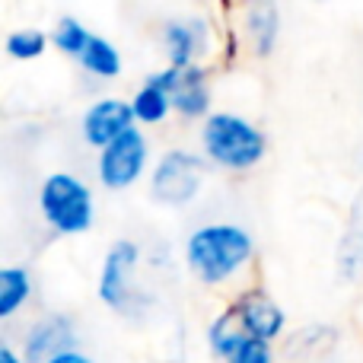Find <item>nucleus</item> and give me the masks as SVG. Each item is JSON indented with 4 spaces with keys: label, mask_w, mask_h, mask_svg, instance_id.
Listing matches in <instances>:
<instances>
[{
    "label": "nucleus",
    "mask_w": 363,
    "mask_h": 363,
    "mask_svg": "<svg viewBox=\"0 0 363 363\" xmlns=\"http://www.w3.org/2000/svg\"><path fill=\"white\" fill-rule=\"evenodd\" d=\"M255 258V239L239 223H204L188 236L185 264L204 287H223Z\"/></svg>",
    "instance_id": "1"
},
{
    "label": "nucleus",
    "mask_w": 363,
    "mask_h": 363,
    "mask_svg": "<svg viewBox=\"0 0 363 363\" xmlns=\"http://www.w3.org/2000/svg\"><path fill=\"white\" fill-rule=\"evenodd\" d=\"M201 147L213 166L226 172H249L268 153L262 128L236 112H213L201 125Z\"/></svg>",
    "instance_id": "2"
},
{
    "label": "nucleus",
    "mask_w": 363,
    "mask_h": 363,
    "mask_svg": "<svg viewBox=\"0 0 363 363\" xmlns=\"http://www.w3.org/2000/svg\"><path fill=\"white\" fill-rule=\"evenodd\" d=\"M38 211L42 220L61 236H80L93 230L96 204L93 191L74 172H51L38 188Z\"/></svg>",
    "instance_id": "3"
},
{
    "label": "nucleus",
    "mask_w": 363,
    "mask_h": 363,
    "mask_svg": "<svg viewBox=\"0 0 363 363\" xmlns=\"http://www.w3.org/2000/svg\"><path fill=\"white\" fill-rule=\"evenodd\" d=\"M138 264H140V245L134 239H115L108 245L99 268L96 294L112 313L118 315H138L147 296L138 287Z\"/></svg>",
    "instance_id": "4"
},
{
    "label": "nucleus",
    "mask_w": 363,
    "mask_h": 363,
    "mask_svg": "<svg viewBox=\"0 0 363 363\" xmlns=\"http://www.w3.org/2000/svg\"><path fill=\"white\" fill-rule=\"evenodd\" d=\"M204 179H207L204 157L176 147V150H166L153 166L150 198L163 207H188L201 194Z\"/></svg>",
    "instance_id": "5"
},
{
    "label": "nucleus",
    "mask_w": 363,
    "mask_h": 363,
    "mask_svg": "<svg viewBox=\"0 0 363 363\" xmlns=\"http://www.w3.org/2000/svg\"><path fill=\"white\" fill-rule=\"evenodd\" d=\"M147 160H150V144H147L144 131L134 128V131H128L125 138H118L112 147H106L99 153L96 176L108 191H125L144 176Z\"/></svg>",
    "instance_id": "6"
},
{
    "label": "nucleus",
    "mask_w": 363,
    "mask_h": 363,
    "mask_svg": "<svg viewBox=\"0 0 363 363\" xmlns=\"http://www.w3.org/2000/svg\"><path fill=\"white\" fill-rule=\"evenodd\" d=\"M26 363H48L67 351H80V332L67 313H45L23 332L19 341Z\"/></svg>",
    "instance_id": "7"
},
{
    "label": "nucleus",
    "mask_w": 363,
    "mask_h": 363,
    "mask_svg": "<svg viewBox=\"0 0 363 363\" xmlns=\"http://www.w3.org/2000/svg\"><path fill=\"white\" fill-rule=\"evenodd\" d=\"M163 55L169 67H198L201 57L213 51V32L204 16H172L160 29Z\"/></svg>",
    "instance_id": "8"
},
{
    "label": "nucleus",
    "mask_w": 363,
    "mask_h": 363,
    "mask_svg": "<svg viewBox=\"0 0 363 363\" xmlns=\"http://www.w3.org/2000/svg\"><path fill=\"white\" fill-rule=\"evenodd\" d=\"M230 309L236 313L239 325L245 328V335L252 338H262V341H281L284 332H287V313L284 306L268 294L264 287H245L239 290L236 296L230 300Z\"/></svg>",
    "instance_id": "9"
},
{
    "label": "nucleus",
    "mask_w": 363,
    "mask_h": 363,
    "mask_svg": "<svg viewBox=\"0 0 363 363\" xmlns=\"http://www.w3.org/2000/svg\"><path fill=\"white\" fill-rule=\"evenodd\" d=\"M134 121L138 118H134L131 102L106 96V99H96L93 106L83 112L80 131H83V140L102 153L106 147H112L118 138H125L128 131H134Z\"/></svg>",
    "instance_id": "10"
},
{
    "label": "nucleus",
    "mask_w": 363,
    "mask_h": 363,
    "mask_svg": "<svg viewBox=\"0 0 363 363\" xmlns=\"http://www.w3.org/2000/svg\"><path fill=\"white\" fill-rule=\"evenodd\" d=\"M239 29L255 57H268L281 35V6L277 0H242L239 6Z\"/></svg>",
    "instance_id": "11"
},
{
    "label": "nucleus",
    "mask_w": 363,
    "mask_h": 363,
    "mask_svg": "<svg viewBox=\"0 0 363 363\" xmlns=\"http://www.w3.org/2000/svg\"><path fill=\"white\" fill-rule=\"evenodd\" d=\"M172 108L182 118H211V80H207V67H185L179 70L176 86H172Z\"/></svg>",
    "instance_id": "12"
},
{
    "label": "nucleus",
    "mask_w": 363,
    "mask_h": 363,
    "mask_svg": "<svg viewBox=\"0 0 363 363\" xmlns=\"http://www.w3.org/2000/svg\"><path fill=\"white\" fill-rule=\"evenodd\" d=\"M32 300V274L23 264L0 268V319L10 322Z\"/></svg>",
    "instance_id": "13"
},
{
    "label": "nucleus",
    "mask_w": 363,
    "mask_h": 363,
    "mask_svg": "<svg viewBox=\"0 0 363 363\" xmlns=\"http://www.w3.org/2000/svg\"><path fill=\"white\" fill-rule=\"evenodd\" d=\"M242 338H249V335H245V328L239 325L236 313H233L230 306L220 309V313L211 319V325H207V347H211V354L220 363H226V357L236 351Z\"/></svg>",
    "instance_id": "14"
},
{
    "label": "nucleus",
    "mask_w": 363,
    "mask_h": 363,
    "mask_svg": "<svg viewBox=\"0 0 363 363\" xmlns=\"http://www.w3.org/2000/svg\"><path fill=\"white\" fill-rule=\"evenodd\" d=\"M131 108H134V118L150 128L163 125V121L169 118V112H176V108H172V96L150 80H144V86L131 96Z\"/></svg>",
    "instance_id": "15"
},
{
    "label": "nucleus",
    "mask_w": 363,
    "mask_h": 363,
    "mask_svg": "<svg viewBox=\"0 0 363 363\" xmlns=\"http://www.w3.org/2000/svg\"><path fill=\"white\" fill-rule=\"evenodd\" d=\"M80 67L86 70V74L99 77V80H115V77L121 74V55L108 38L93 35L86 45V51L80 55Z\"/></svg>",
    "instance_id": "16"
},
{
    "label": "nucleus",
    "mask_w": 363,
    "mask_h": 363,
    "mask_svg": "<svg viewBox=\"0 0 363 363\" xmlns=\"http://www.w3.org/2000/svg\"><path fill=\"white\" fill-rule=\"evenodd\" d=\"M341 274L347 281H357L363 277V198L354 207V220L351 230H347L345 242H341Z\"/></svg>",
    "instance_id": "17"
},
{
    "label": "nucleus",
    "mask_w": 363,
    "mask_h": 363,
    "mask_svg": "<svg viewBox=\"0 0 363 363\" xmlns=\"http://www.w3.org/2000/svg\"><path fill=\"white\" fill-rule=\"evenodd\" d=\"M89 38H93V32L74 16H61L55 32H51V45H55L61 55H70V57H77V61H80V55L86 51Z\"/></svg>",
    "instance_id": "18"
},
{
    "label": "nucleus",
    "mask_w": 363,
    "mask_h": 363,
    "mask_svg": "<svg viewBox=\"0 0 363 363\" xmlns=\"http://www.w3.org/2000/svg\"><path fill=\"white\" fill-rule=\"evenodd\" d=\"M45 48H48V35L42 29H16L6 35V55L16 57V61L42 57Z\"/></svg>",
    "instance_id": "19"
},
{
    "label": "nucleus",
    "mask_w": 363,
    "mask_h": 363,
    "mask_svg": "<svg viewBox=\"0 0 363 363\" xmlns=\"http://www.w3.org/2000/svg\"><path fill=\"white\" fill-rule=\"evenodd\" d=\"M274 345L271 341H262V338H242L239 347L226 357V363H274Z\"/></svg>",
    "instance_id": "20"
},
{
    "label": "nucleus",
    "mask_w": 363,
    "mask_h": 363,
    "mask_svg": "<svg viewBox=\"0 0 363 363\" xmlns=\"http://www.w3.org/2000/svg\"><path fill=\"white\" fill-rule=\"evenodd\" d=\"M0 363H26V357L19 347H13L10 341H4V345H0Z\"/></svg>",
    "instance_id": "21"
},
{
    "label": "nucleus",
    "mask_w": 363,
    "mask_h": 363,
    "mask_svg": "<svg viewBox=\"0 0 363 363\" xmlns=\"http://www.w3.org/2000/svg\"><path fill=\"white\" fill-rule=\"evenodd\" d=\"M48 363H96V360L89 357L86 351H67V354H61V357H55Z\"/></svg>",
    "instance_id": "22"
}]
</instances>
